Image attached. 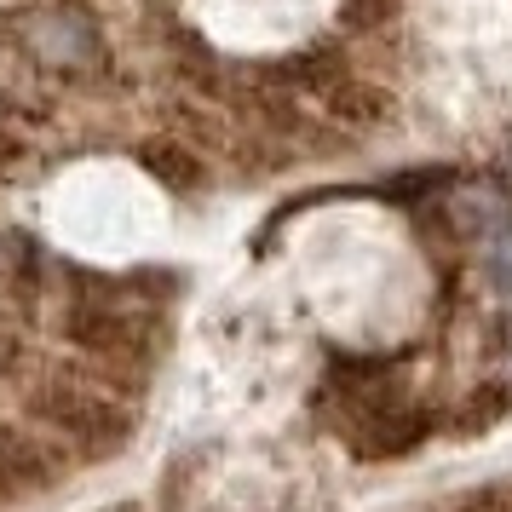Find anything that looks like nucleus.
Here are the masks:
<instances>
[{
    "label": "nucleus",
    "instance_id": "nucleus-1",
    "mask_svg": "<svg viewBox=\"0 0 512 512\" xmlns=\"http://www.w3.org/2000/svg\"><path fill=\"white\" fill-rule=\"evenodd\" d=\"M35 420H47L58 438L81 443L87 455H116L127 432H133V409L121 403L110 386H98L87 374H52L41 380V392L29 397Z\"/></svg>",
    "mask_w": 512,
    "mask_h": 512
},
{
    "label": "nucleus",
    "instance_id": "nucleus-2",
    "mask_svg": "<svg viewBox=\"0 0 512 512\" xmlns=\"http://www.w3.org/2000/svg\"><path fill=\"white\" fill-rule=\"evenodd\" d=\"M18 47L29 52V64H41L47 75L81 81V75L104 70V29L87 6H41L18 24Z\"/></svg>",
    "mask_w": 512,
    "mask_h": 512
},
{
    "label": "nucleus",
    "instance_id": "nucleus-3",
    "mask_svg": "<svg viewBox=\"0 0 512 512\" xmlns=\"http://www.w3.org/2000/svg\"><path fill=\"white\" fill-rule=\"evenodd\" d=\"M70 340L98 351V357H110V363H150V351L162 346V323L139 300L81 294V305L70 311Z\"/></svg>",
    "mask_w": 512,
    "mask_h": 512
},
{
    "label": "nucleus",
    "instance_id": "nucleus-4",
    "mask_svg": "<svg viewBox=\"0 0 512 512\" xmlns=\"http://www.w3.org/2000/svg\"><path fill=\"white\" fill-rule=\"evenodd\" d=\"M64 478V461L41 432L0 426V501H29Z\"/></svg>",
    "mask_w": 512,
    "mask_h": 512
},
{
    "label": "nucleus",
    "instance_id": "nucleus-5",
    "mask_svg": "<svg viewBox=\"0 0 512 512\" xmlns=\"http://www.w3.org/2000/svg\"><path fill=\"white\" fill-rule=\"evenodd\" d=\"M449 208H455V225H461V231H478V236H489V231L507 225V202H501V190H489V185L455 190Z\"/></svg>",
    "mask_w": 512,
    "mask_h": 512
},
{
    "label": "nucleus",
    "instance_id": "nucleus-6",
    "mask_svg": "<svg viewBox=\"0 0 512 512\" xmlns=\"http://www.w3.org/2000/svg\"><path fill=\"white\" fill-rule=\"evenodd\" d=\"M144 167H150V173H162L173 190H190L196 179H202V173H196V162H190V156H179V150H144Z\"/></svg>",
    "mask_w": 512,
    "mask_h": 512
},
{
    "label": "nucleus",
    "instance_id": "nucleus-7",
    "mask_svg": "<svg viewBox=\"0 0 512 512\" xmlns=\"http://www.w3.org/2000/svg\"><path fill=\"white\" fill-rule=\"evenodd\" d=\"M501 409H507V392H495V386H489V392H484V403H478V397L466 403V415H461V432H484V426H489L495 415H501Z\"/></svg>",
    "mask_w": 512,
    "mask_h": 512
},
{
    "label": "nucleus",
    "instance_id": "nucleus-8",
    "mask_svg": "<svg viewBox=\"0 0 512 512\" xmlns=\"http://www.w3.org/2000/svg\"><path fill=\"white\" fill-rule=\"evenodd\" d=\"M489 277H495V288L512 300V236L495 242V254H489Z\"/></svg>",
    "mask_w": 512,
    "mask_h": 512
},
{
    "label": "nucleus",
    "instance_id": "nucleus-9",
    "mask_svg": "<svg viewBox=\"0 0 512 512\" xmlns=\"http://www.w3.org/2000/svg\"><path fill=\"white\" fill-rule=\"evenodd\" d=\"M455 512H512V501L501 495V489H478V495L455 501Z\"/></svg>",
    "mask_w": 512,
    "mask_h": 512
},
{
    "label": "nucleus",
    "instance_id": "nucleus-10",
    "mask_svg": "<svg viewBox=\"0 0 512 512\" xmlns=\"http://www.w3.org/2000/svg\"><path fill=\"white\" fill-rule=\"evenodd\" d=\"M98 512H139L133 501H116V507H98Z\"/></svg>",
    "mask_w": 512,
    "mask_h": 512
},
{
    "label": "nucleus",
    "instance_id": "nucleus-11",
    "mask_svg": "<svg viewBox=\"0 0 512 512\" xmlns=\"http://www.w3.org/2000/svg\"><path fill=\"white\" fill-rule=\"evenodd\" d=\"M6 357H12V351H6V334H0V369H6Z\"/></svg>",
    "mask_w": 512,
    "mask_h": 512
}]
</instances>
